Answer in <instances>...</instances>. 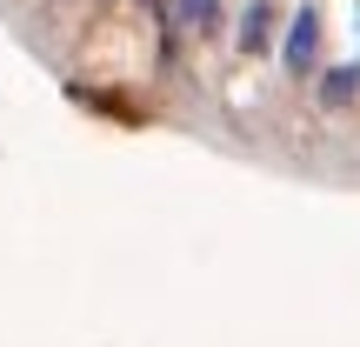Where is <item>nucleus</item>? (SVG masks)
Returning a JSON list of instances; mask_svg holds the SVG:
<instances>
[{
	"label": "nucleus",
	"mask_w": 360,
	"mask_h": 347,
	"mask_svg": "<svg viewBox=\"0 0 360 347\" xmlns=\"http://www.w3.org/2000/svg\"><path fill=\"white\" fill-rule=\"evenodd\" d=\"M281 67L294 80H307L314 67H321V7L314 0H300L294 13H287V34H281Z\"/></svg>",
	"instance_id": "obj_1"
},
{
	"label": "nucleus",
	"mask_w": 360,
	"mask_h": 347,
	"mask_svg": "<svg viewBox=\"0 0 360 347\" xmlns=\"http://www.w3.org/2000/svg\"><path fill=\"white\" fill-rule=\"evenodd\" d=\"M274 40V0H247V13H240V34H233V47L240 53H260Z\"/></svg>",
	"instance_id": "obj_2"
},
{
	"label": "nucleus",
	"mask_w": 360,
	"mask_h": 347,
	"mask_svg": "<svg viewBox=\"0 0 360 347\" xmlns=\"http://www.w3.org/2000/svg\"><path fill=\"white\" fill-rule=\"evenodd\" d=\"M314 94H321V107H354L360 101V67H321Z\"/></svg>",
	"instance_id": "obj_3"
}]
</instances>
